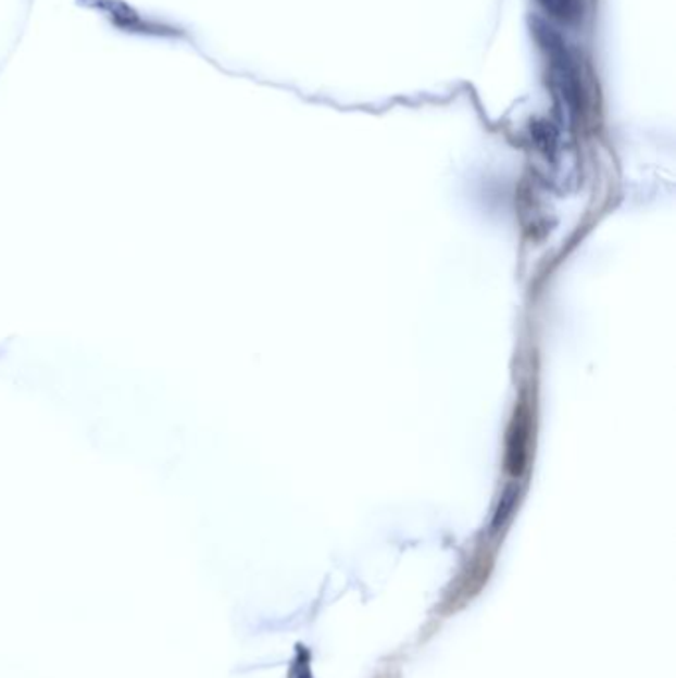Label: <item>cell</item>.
Masks as SVG:
<instances>
[{
	"mask_svg": "<svg viewBox=\"0 0 676 678\" xmlns=\"http://www.w3.org/2000/svg\"><path fill=\"white\" fill-rule=\"evenodd\" d=\"M540 2L546 7V11L564 21L574 18L579 12V0H540Z\"/></svg>",
	"mask_w": 676,
	"mask_h": 678,
	"instance_id": "6da1fadb",
	"label": "cell"
}]
</instances>
